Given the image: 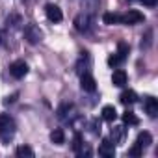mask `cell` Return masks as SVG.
<instances>
[{
  "instance_id": "cell-1",
  "label": "cell",
  "mask_w": 158,
  "mask_h": 158,
  "mask_svg": "<svg viewBox=\"0 0 158 158\" xmlns=\"http://www.w3.org/2000/svg\"><path fill=\"white\" fill-rule=\"evenodd\" d=\"M17 132V123L11 115L8 114H0V139H2L4 143H10L13 139Z\"/></svg>"
},
{
  "instance_id": "cell-2",
  "label": "cell",
  "mask_w": 158,
  "mask_h": 158,
  "mask_svg": "<svg viewBox=\"0 0 158 158\" xmlns=\"http://www.w3.org/2000/svg\"><path fill=\"white\" fill-rule=\"evenodd\" d=\"M24 39L30 45H37V43L43 41V30L37 24H26V28H24Z\"/></svg>"
},
{
  "instance_id": "cell-3",
  "label": "cell",
  "mask_w": 158,
  "mask_h": 158,
  "mask_svg": "<svg viewBox=\"0 0 158 158\" xmlns=\"http://www.w3.org/2000/svg\"><path fill=\"white\" fill-rule=\"evenodd\" d=\"M91 26H93V17L91 15H88V13H80L76 19H74V28L78 30V32H89L91 30Z\"/></svg>"
},
{
  "instance_id": "cell-4",
  "label": "cell",
  "mask_w": 158,
  "mask_h": 158,
  "mask_svg": "<svg viewBox=\"0 0 158 158\" xmlns=\"http://www.w3.org/2000/svg\"><path fill=\"white\" fill-rule=\"evenodd\" d=\"M143 21H145V17H143V13H139L138 10H128L127 13L121 15V24L132 26V24H139V23H143Z\"/></svg>"
},
{
  "instance_id": "cell-5",
  "label": "cell",
  "mask_w": 158,
  "mask_h": 158,
  "mask_svg": "<svg viewBox=\"0 0 158 158\" xmlns=\"http://www.w3.org/2000/svg\"><path fill=\"white\" fill-rule=\"evenodd\" d=\"M10 73H11V76L13 78H24L26 76V73H28V65H26V61H23V60H17V61H13L11 65H10Z\"/></svg>"
},
{
  "instance_id": "cell-6",
  "label": "cell",
  "mask_w": 158,
  "mask_h": 158,
  "mask_svg": "<svg viewBox=\"0 0 158 158\" xmlns=\"http://www.w3.org/2000/svg\"><path fill=\"white\" fill-rule=\"evenodd\" d=\"M45 13H47V19L50 23H60L63 19V13H61V10L56 4H47L45 6Z\"/></svg>"
},
{
  "instance_id": "cell-7",
  "label": "cell",
  "mask_w": 158,
  "mask_h": 158,
  "mask_svg": "<svg viewBox=\"0 0 158 158\" xmlns=\"http://www.w3.org/2000/svg\"><path fill=\"white\" fill-rule=\"evenodd\" d=\"M99 154L104 158H112L115 154V145L112 139H102V143L99 145Z\"/></svg>"
},
{
  "instance_id": "cell-8",
  "label": "cell",
  "mask_w": 158,
  "mask_h": 158,
  "mask_svg": "<svg viewBox=\"0 0 158 158\" xmlns=\"http://www.w3.org/2000/svg\"><path fill=\"white\" fill-rule=\"evenodd\" d=\"M80 86H82V89L84 91H89V93H93L95 89H97V82H95V78L91 76V74H82V78H80Z\"/></svg>"
},
{
  "instance_id": "cell-9",
  "label": "cell",
  "mask_w": 158,
  "mask_h": 158,
  "mask_svg": "<svg viewBox=\"0 0 158 158\" xmlns=\"http://www.w3.org/2000/svg\"><path fill=\"white\" fill-rule=\"evenodd\" d=\"M127 82H128V76H127V73H125L123 69L114 71V74H112V84H114V86L123 88V86H127Z\"/></svg>"
},
{
  "instance_id": "cell-10",
  "label": "cell",
  "mask_w": 158,
  "mask_h": 158,
  "mask_svg": "<svg viewBox=\"0 0 158 158\" xmlns=\"http://www.w3.org/2000/svg\"><path fill=\"white\" fill-rule=\"evenodd\" d=\"M145 112L151 115V117H156L158 115V101L154 97H147L145 99Z\"/></svg>"
},
{
  "instance_id": "cell-11",
  "label": "cell",
  "mask_w": 158,
  "mask_h": 158,
  "mask_svg": "<svg viewBox=\"0 0 158 158\" xmlns=\"http://www.w3.org/2000/svg\"><path fill=\"white\" fill-rule=\"evenodd\" d=\"M119 101H121L123 104H134V102L138 101V95H136V91H132V89H125V91L121 93Z\"/></svg>"
},
{
  "instance_id": "cell-12",
  "label": "cell",
  "mask_w": 158,
  "mask_h": 158,
  "mask_svg": "<svg viewBox=\"0 0 158 158\" xmlns=\"http://www.w3.org/2000/svg\"><path fill=\"white\" fill-rule=\"evenodd\" d=\"M50 141H52V143H56V145L65 143V132H63L61 128H54V130L50 132Z\"/></svg>"
},
{
  "instance_id": "cell-13",
  "label": "cell",
  "mask_w": 158,
  "mask_h": 158,
  "mask_svg": "<svg viewBox=\"0 0 158 158\" xmlns=\"http://www.w3.org/2000/svg\"><path fill=\"white\" fill-rule=\"evenodd\" d=\"M136 143H138L139 147H143V149H145V147H149V145L152 143V136H151L149 132H139V134H138Z\"/></svg>"
},
{
  "instance_id": "cell-14",
  "label": "cell",
  "mask_w": 158,
  "mask_h": 158,
  "mask_svg": "<svg viewBox=\"0 0 158 158\" xmlns=\"http://www.w3.org/2000/svg\"><path fill=\"white\" fill-rule=\"evenodd\" d=\"M15 154L19 156V158H34L35 154H34V149L32 147H28V145H21V147H17V151H15Z\"/></svg>"
},
{
  "instance_id": "cell-15",
  "label": "cell",
  "mask_w": 158,
  "mask_h": 158,
  "mask_svg": "<svg viewBox=\"0 0 158 158\" xmlns=\"http://www.w3.org/2000/svg\"><path fill=\"white\" fill-rule=\"evenodd\" d=\"M82 4H84V13L93 15L95 10L99 8V0H82Z\"/></svg>"
},
{
  "instance_id": "cell-16",
  "label": "cell",
  "mask_w": 158,
  "mask_h": 158,
  "mask_svg": "<svg viewBox=\"0 0 158 158\" xmlns=\"http://www.w3.org/2000/svg\"><path fill=\"white\" fill-rule=\"evenodd\" d=\"M115 117H117V112H115V108L114 106H104L102 108V119L104 121H115Z\"/></svg>"
},
{
  "instance_id": "cell-17",
  "label": "cell",
  "mask_w": 158,
  "mask_h": 158,
  "mask_svg": "<svg viewBox=\"0 0 158 158\" xmlns=\"http://www.w3.org/2000/svg\"><path fill=\"white\" fill-rule=\"evenodd\" d=\"M102 21H104V24H121V15L119 13H104Z\"/></svg>"
},
{
  "instance_id": "cell-18",
  "label": "cell",
  "mask_w": 158,
  "mask_h": 158,
  "mask_svg": "<svg viewBox=\"0 0 158 158\" xmlns=\"http://www.w3.org/2000/svg\"><path fill=\"white\" fill-rule=\"evenodd\" d=\"M123 138H125V127H114L112 128V141L119 143Z\"/></svg>"
},
{
  "instance_id": "cell-19",
  "label": "cell",
  "mask_w": 158,
  "mask_h": 158,
  "mask_svg": "<svg viewBox=\"0 0 158 158\" xmlns=\"http://www.w3.org/2000/svg\"><path fill=\"white\" fill-rule=\"evenodd\" d=\"M127 54H128V45H127V43H119V45H117L115 56H117L121 61H125V60H127Z\"/></svg>"
},
{
  "instance_id": "cell-20",
  "label": "cell",
  "mask_w": 158,
  "mask_h": 158,
  "mask_svg": "<svg viewBox=\"0 0 158 158\" xmlns=\"http://www.w3.org/2000/svg\"><path fill=\"white\" fill-rule=\"evenodd\" d=\"M123 123H125V125H138L139 119L134 115V112H125V114H123Z\"/></svg>"
},
{
  "instance_id": "cell-21",
  "label": "cell",
  "mask_w": 158,
  "mask_h": 158,
  "mask_svg": "<svg viewBox=\"0 0 158 158\" xmlns=\"http://www.w3.org/2000/svg\"><path fill=\"white\" fill-rule=\"evenodd\" d=\"M152 45V30H147V34L141 37V47L143 48H149Z\"/></svg>"
},
{
  "instance_id": "cell-22",
  "label": "cell",
  "mask_w": 158,
  "mask_h": 158,
  "mask_svg": "<svg viewBox=\"0 0 158 158\" xmlns=\"http://www.w3.org/2000/svg\"><path fill=\"white\" fill-rule=\"evenodd\" d=\"M71 110H73V106L65 102V104H61V106L58 108V112H56V114H58V117H60V119H63V117H67V114H69Z\"/></svg>"
},
{
  "instance_id": "cell-23",
  "label": "cell",
  "mask_w": 158,
  "mask_h": 158,
  "mask_svg": "<svg viewBox=\"0 0 158 158\" xmlns=\"http://www.w3.org/2000/svg\"><path fill=\"white\" fill-rule=\"evenodd\" d=\"M19 24H21V17H19V15H11V17H8V26H11V28H19Z\"/></svg>"
},
{
  "instance_id": "cell-24",
  "label": "cell",
  "mask_w": 158,
  "mask_h": 158,
  "mask_svg": "<svg viewBox=\"0 0 158 158\" xmlns=\"http://www.w3.org/2000/svg\"><path fill=\"white\" fill-rule=\"evenodd\" d=\"M82 145H84V143H82V136H80V134H74V138H73V149L78 151Z\"/></svg>"
},
{
  "instance_id": "cell-25",
  "label": "cell",
  "mask_w": 158,
  "mask_h": 158,
  "mask_svg": "<svg viewBox=\"0 0 158 158\" xmlns=\"http://www.w3.org/2000/svg\"><path fill=\"white\" fill-rule=\"evenodd\" d=\"M128 154H130V156H141V154H143V147H139L138 143H134V147L128 151Z\"/></svg>"
},
{
  "instance_id": "cell-26",
  "label": "cell",
  "mask_w": 158,
  "mask_h": 158,
  "mask_svg": "<svg viewBox=\"0 0 158 158\" xmlns=\"http://www.w3.org/2000/svg\"><path fill=\"white\" fill-rule=\"evenodd\" d=\"M119 63H123V61H121V60H119V58H117L115 54L108 58V65H112V67H115V65H119Z\"/></svg>"
},
{
  "instance_id": "cell-27",
  "label": "cell",
  "mask_w": 158,
  "mask_h": 158,
  "mask_svg": "<svg viewBox=\"0 0 158 158\" xmlns=\"http://www.w3.org/2000/svg\"><path fill=\"white\" fill-rule=\"evenodd\" d=\"M143 6H149V8H154L156 6V0H141Z\"/></svg>"
},
{
  "instance_id": "cell-28",
  "label": "cell",
  "mask_w": 158,
  "mask_h": 158,
  "mask_svg": "<svg viewBox=\"0 0 158 158\" xmlns=\"http://www.w3.org/2000/svg\"><path fill=\"white\" fill-rule=\"evenodd\" d=\"M15 99H17V93H13V95H11V97H6V101H4V102H6V104H8V102H13V101H15Z\"/></svg>"
},
{
  "instance_id": "cell-29",
  "label": "cell",
  "mask_w": 158,
  "mask_h": 158,
  "mask_svg": "<svg viewBox=\"0 0 158 158\" xmlns=\"http://www.w3.org/2000/svg\"><path fill=\"white\" fill-rule=\"evenodd\" d=\"M0 43H2V34H0Z\"/></svg>"
}]
</instances>
